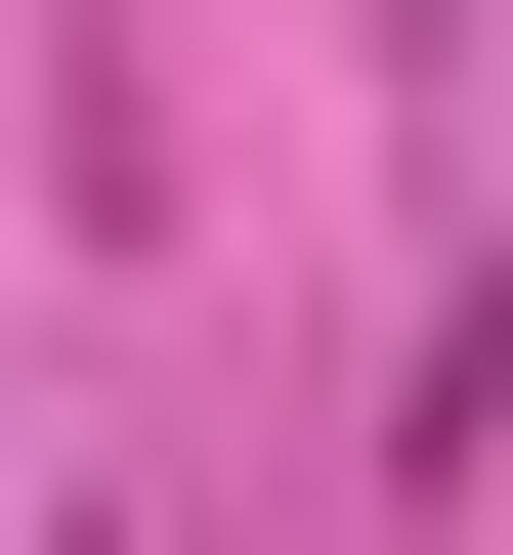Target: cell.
Listing matches in <instances>:
<instances>
[{"mask_svg": "<svg viewBox=\"0 0 513 555\" xmlns=\"http://www.w3.org/2000/svg\"><path fill=\"white\" fill-rule=\"evenodd\" d=\"M428 470H513V257H471V299H428Z\"/></svg>", "mask_w": 513, "mask_h": 555, "instance_id": "6da1fadb", "label": "cell"}]
</instances>
